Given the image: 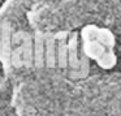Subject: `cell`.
<instances>
[{
    "instance_id": "1",
    "label": "cell",
    "mask_w": 121,
    "mask_h": 116,
    "mask_svg": "<svg viewBox=\"0 0 121 116\" xmlns=\"http://www.w3.org/2000/svg\"><path fill=\"white\" fill-rule=\"evenodd\" d=\"M85 52L89 58L98 60L105 52V48L96 40H89V42H85Z\"/></svg>"
},
{
    "instance_id": "2",
    "label": "cell",
    "mask_w": 121,
    "mask_h": 116,
    "mask_svg": "<svg viewBox=\"0 0 121 116\" xmlns=\"http://www.w3.org/2000/svg\"><path fill=\"white\" fill-rule=\"evenodd\" d=\"M96 42H99L103 47H112L115 45V37L108 29H98L96 33Z\"/></svg>"
},
{
    "instance_id": "3",
    "label": "cell",
    "mask_w": 121,
    "mask_h": 116,
    "mask_svg": "<svg viewBox=\"0 0 121 116\" xmlns=\"http://www.w3.org/2000/svg\"><path fill=\"white\" fill-rule=\"evenodd\" d=\"M96 61H98V64H99L102 68L109 69V68H112V67L116 64V56H115V54H113L112 51H107V50H105V52L103 54V55L100 56Z\"/></svg>"
},
{
    "instance_id": "4",
    "label": "cell",
    "mask_w": 121,
    "mask_h": 116,
    "mask_svg": "<svg viewBox=\"0 0 121 116\" xmlns=\"http://www.w3.org/2000/svg\"><path fill=\"white\" fill-rule=\"evenodd\" d=\"M96 33H98V29L95 26H92V25L86 26L83 30H82V37H83L85 42L95 40V38H96Z\"/></svg>"
}]
</instances>
